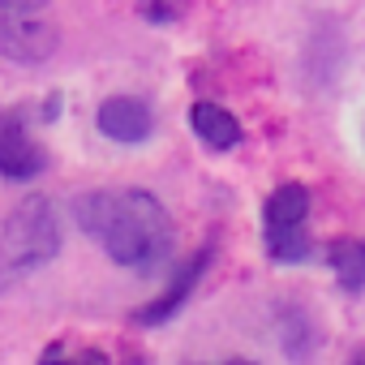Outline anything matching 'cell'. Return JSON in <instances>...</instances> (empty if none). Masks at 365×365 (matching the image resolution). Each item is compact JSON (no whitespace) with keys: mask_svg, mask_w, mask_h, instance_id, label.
Masks as SVG:
<instances>
[{"mask_svg":"<svg viewBox=\"0 0 365 365\" xmlns=\"http://www.w3.org/2000/svg\"><path fill=\"white\" fill-rule=\"evenodd\" d=\"M73 215L78 228L129 271H155L172 254V220L146 190H91L73 202Z\"/></svg>","mask_w":365,"mask_h":365,"instance_id":"1","label":"cell"},{"mask_svg":"<svg viewBox=\"0 0 365 365\" xmlns=\"http://www.w3.org/2000/svg\"><path fill=\"white\" fill-rule=\"evenodd\" d=\"M61 250V224H56V207L39 194H31L26 202H18V211H9L5 228H0V267L5 271H31L52 262Z\"/></svg>","mask_w":365,"mask_h":365,"instance_id":"2","label":"cell"},{"mask_svg":"<svg viewBox=\"0 0 365 365\" xmlns=\"http://www.w3.org/2000/svg\"><path fill=\"white\" fill-rule=\"evenodd\" d=\"M305 215H309V190L288 180L279 185L267 207H262V224H267V250L275 262H305L314 254V241L305 237Z\"/></svg>","mask_w":365,"mask_h":365,"instance_id":"3","label":"cell"},{"mask_svg":"<svg viewBox=\"0 0 365 365\" xmlns=\"http://www.w3.org/2000/svg\"><path fill=\"white\" fill-rule=\"evenodd\" d=\"M43 168H48V155L26 133V125L18 116H0V176L26 180V176H39Z\"/></svg>","mask_w":365,"mask_h":365,"instance_id":"4","label":"cell"},{"mask_svg":"<svg viewBox=\"0 0 365 365\" xmlns=\"http://www.w3.org/2000/svg\"><path fill=\"white\" fill-rule=\"evenodd\" d=\"M99 129L112 138V142H146L155 120H150V108L133 95H116V99H103L99 108Z\"/></svg>","mask_w":365,"mask_h":365,"instance_id":"5","label":"cell"},{"mask_svg":"<svg viewBox=\"0 0 365 365\" xmlns=\"http://www.w3.org/2000/svg\"><path fill=\"white\" fill-rule=\"evenodd\" d=\"M211 254H215V250H211V245H202V250H198V254H194V258H190L185 267H180V271L172 275V284H168V292H163V297H159L155 305H146V309H138V322H142V327H150V322H168V318H172V314H176L180 305H185V301H190V292L198 288V279H202V271H207V262H211Z\"/></svg>","mask_w":365,"mask_h":365,"instance_id":"6","label":"cell"},{"mask_svg":"<svg viewBox=\"0 0 365 365\" xmlns=\"http://www.w3.org/2000/svg\"><path fill=\"white\" fill-rule=\"evenodd\" d=\"M190 125H194V133L211 146V150H232L237 142H241V125H237V116L228 112V108H220V103H194V112H190Z\"/></svg>","mask_w":365,"mask_h":365,"instance_id":"7","label":"cell"},{"mask_svg":"<svg viewBox=\"0 0 365 365\" xmlns=\"http://www.w3.org/2000/svg\"><path fill=\"white\" fill-rule=\"evenodd\" d=\"M327 262H331V271H335L344 292H365V241L361 237L335 241L327 250Z\"/></svg>","mask_w":365,"mask_h":365,"instance_id":"8","label":"cell"},{"mask_svg":"<svg viewBox=\"0 0 365 365\" xmlns=\"http://www.w3.org/2000/svg\"><path fill=\"white\" fill-rule=\"evenodd\" d=\"M180 9H185V0H142V14H146L150 22H159V26L172 22Z\"/></svg>","mask_w":365,"mask_h":365,"instance_id":"9","label":"cell"},{"mask_svg":"<svg viewBox=\"0 0 365 365\" xmlns=\"http://www.w3.org/2000/svg\"><path fill=\"white\" fill-rule=\"evenodd\" d=\"M48 0H0V14H35Z\"/></svg>","mask_w":365,"mask_h":365,"instance_id":"10","label":"cell"}]
</instances>
